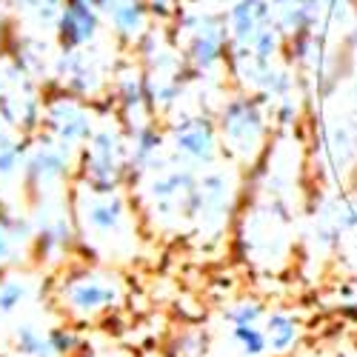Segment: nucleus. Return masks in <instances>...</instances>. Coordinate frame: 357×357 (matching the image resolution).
<instances>
[{
	"label": "nucleus",
	"instance_id": "423d86ee",
	"mask_svg": "<svg viewBox=\"0 0 357 357\" xmlns=\"http://www.w3.org/2000/svg\"><path fill=\"white\" fill-rule=\"evenodd\" d=\"M77 155L54 140L43 129L29 135L26 143V169H23V189L29 197L49 195V192H69L77 177Z\"/></svg>",
	"mask_w": 357,
	"mask_h": 357
},
{
	"label": "nucleus",
	"instance_id": "7ed1b4c3",
	"mask_svg": "<svg viewBox=\"0 0 357 357\" xmlns=\"http://www.w3.org/2000/svg\"><path fill=\"white\" fill-rule=\"evenodd\" d=\"M77 181L114 189L129 181V126L114 103H98V123L77 160Z\"/></svg>",
	"mask_w": 357,
	"mask_h": 357
},
{
	"label": "nucleus",
	"instance_id": "39448f33",
	"mask_svg": "<svg viewBox=\"0 0 357 357\" xmlns=\"http://www.w3.org/2000/svg\"><path fill=\"white\" fill-rule=\"evenodd\" d=\"M174 43L181 46L186 63L195 75L212 72L223 54L229 52V26L226 15L200 6H183V12L174 17Z\"/></svg>",
	"mask_w": 357,
	"mask_h": 357
},
{
	"label": "nucleus",
	"instance_id": "4468645a",
	"mask_svg": "<svg viewBox=\"0 0 357 357\" xmlns=\"http://www.w3.org/2000/svg\"><path fill=\"white\" fill-rule=\"evenodd\" d=\"M75 335L63 326L20 317L9 329V346L15 357H66L75 349Z\"/></svg>",
	"mask_w": 357,
	"mask_h": 357
},
{
	"label": "nucleus",
	"instance_id": "a878e982",
	"mask_svg": "<svg viewBox=\"0 0 357 357\" xmlns=\"http://www.w3.org/2000/svg\"><path fill=\"white\" fill-rule=\"evenodd\" d=\"M263 317V306L260 303H237L226 312L229 323H260Z\"/></svg>",
	"mask_w": 357,
	"mask_h": 357
},
{
	"label": "nucleus",
	"instance_id": "9b49d317",
	"mask_svg": "<svg viewBox=\"0 0 357 357\" xmlns=\"http://www.w3.org/2000/svg\"><path fill=\"white\" fill-rule=\"evenodd\" d=\"M98 123V103L75 98L69 92H57L43 103V121L40 129L52 135L54 140H61L66 149L80 158L86 140L92 137Z\"/></svg>",
	"mask_w": 357,
	"mask_h": 357
},
{
	"label": "nucleus",
	"instance_id": "bb28decb",
	"mask_svg": "<svg viewBox=\"0 0 357 357\" xmlns=\"http://www.w3.org/2000/svg\"><path fill=\"white\" fill-rule=\"evenodd\" d=\"M197 3H203V0H197ZM206 3H215V6H231L234 0H206Z\"/></svg>",
	"mask_w": 357,
	"mask_h": 357
},
{
	"label": "nucleus",
	"instance_id": "20e7f679",
	"mask_svg": "<svg viewBox=\"0 0 357 357\" xmlns=\"http://www.w3.org/2000/svg\"><path fill=\"white\" fill-rule=\"evenodd\" d=\"M117 40H100L89 49H61L54 66V86L61 92H69L75 98L100 103L109 98L112 75L117 66V57L112 52Z\"/></svg>",
	"mask_w": 357,
	"mask_h": 357
},
{
	"label": "nucleus",
	"instance_id": "5701e85b",
	"mask_svg": "<svg viewBox=\"0 0 357 357\" xmlns=\"http://www.w3.org/2000/svg\"><path fill=\"white\" fill-rule=\"evenodd\" d=\"M231 343L246 357H260L266 349H269L266 329H260L257 323H231Z\"/></svg>",
	"mask_w": 357,
	"mask_h": 357
},
{
	"label": "nucleus",
	"instance_id": "f8f14e48",
	"mask_svg": "<svg viewBox=\"0 0 357 357\" xmlns=\"http://www.w3.org/2000/svg\"><path fill=\"white\" fill-rule=\"evenodd\" d=\"M109 100L114 103L117 114L123 117V123L129 129L155 123L158 114L152 109V98H149V86H146V72L140 61H117L114 75H112V89H109Z\"/></svg>",
	"mask_w": 357,
	"mask_h": 357
},
{
	"label": "nucleus",
	"instance_id": "a211bd4d",
	"mask_svg": "<svg viewBox=\"0 0 357 357\" xmlns=\"http://www.w3.org/2000/svg\"><path fill=\"white\" fill-rule=\"evenodd\" d=\"M12 54L40 86L54 83V66H57V54H61L57 35H43V32L20 29V32H15Z\"/></svg>",
	"mask_w": 357,
	"mask_h": 357
},
{
	"label": "nucleus",
	"instance_id": "f257e3e1",
	"mask_svg": "<svg viewBox=\"0 0 357 357\" xmlns=\"http://www.w3.org/2000/svg\"><path fill=\"white\" fill-rule=\"evenodd\" d=\"M72 209L80 243L98 260H129L137 252V209L123 186L100 189L86 181L72 183Z\"/></svg>",
	"mask_w": 357,
	"mask_h": 357
},
{
	"label": "nucleus",
	"instance_id": "b1692460",
	"mask_svg": "<svg viewBox=\"0 0 357 357\" xmlns=\"http://www.w3.org/2000/svg\"><path fill=\"white\" fill-rule=\"evenodd\" d=\"M266 340L272 351H286L297 340V326L289 314H272L266 320Z\"/></svg>",
	"mask_w": 357,
	"mask_h": 357
},
{
	"label": "nucleus",
	"instance_id": "393cba45",
	"mask_svg": "<svg viewBox=\"0 0 357 357\" xmlns=\"http://www.w3.org/2000/svg\"><path fill=\"white\" fill-rule=\"evenodd\" d=\"M155 23H174V17L183 12V0H146Z\"/></svg>",
	"mask_w": 357,
	"mask_h": 357
},
{
	"label": "nucleus",
	"instance_id": "f3484780",
	"mask_svg": "<svg viewBox=\"0 0 357 357\" xmlns=\"http://www.w3.org/2000/svg\"><path fill=\"white\" fill-rule=\"evenodd\" d=\"M100 12L109 35L123 46H137L155 26L146 0H100Z\"/></svg>",
	"mask_w": 357,
	"mask_h": 357
},
{
	"label": "nucleus",
	"instance_id": "6e6552de",
	"mask_svg": "<svg viewBox=\"0 0 357 357\" xmlns=\"http://www.w3.org/2000/svg\"><path fill=\"white\" fill-rule=\"evenodd\" d=\"M29 215L35 220V252H38V257L46 260L49 266L63 263V257L69 255L75 241H80L75 209H72V189L35 195Z\"/></svg>",
	"mask_w": 357,
	"mask_h": 357
},
{
	"label": "nucleus",
	"instance_id": "2eb2a0df",
	"mask_svg": "<svg viewBox=\"0 0 357 357\" xmlns=\"http://www.w3.org/2000/svg\"><path fill=\"white\" fill-rule=\"evenodd\" d=\"M106 20L100 0H66L57 23V43L61 49H89L106 40Z\"/></svg>",
	"mask_w": 357,
	"mask_h": 357
},
{
	"label": "nucleus",
	"instance_id": "6ab92c4d",
	"mask_svg": "<svg viewBox=\"0 0 357 357\" xmlns=\"http://www.w3.org/2000/svg\"><path fill=\"white\" fill-rule=\"evenodd\" d=\"M35 252V220L29 212L6 209L0 212V275L26 263Z\"/></svg>",
	"mask_w": 357,
	"mask_h": 357
},
{
	"label": "nucleus",
	"instance_id": "0eeeda50",
	"mask_svg": "<svg viewBox=\"0 0 357 357\" xmlns=\"http://www.w3.org/2000/svg\"><path fill=\"white\" fill-rule=\"evenodd\" d=\"M57 297H61V306L66 314L77 320H95L123 303L126 283L117 272L100 269V266L77 269L69 278H63Z\"/></svg>",
	"mask_w": 357,
	"mask_h": 357
},
{
	"label": "nucleus",
	"instance_id": "9d476101",
	"mask_svg": "<svg viewBox=\"0 0 357 357\" xmlns=\"http://www.w3.org/2000/svg\"><path fill=\"white\" fill-rule=\"evenodd\" d=\"M174 160L192 169H209L220 155V129L203 112H181L163 129Z\"/></svg>",
	"mask_w": 357,
	"mask_h": 357
},
{
	"label": "nucleus",
	"instance_id": "ddd939ff",
	"mask_svg": "<svg viewBox=\"0 0 357 357\" xmlns=\"http://www.w3.org/2000/svg\"><path fill=\"white\" fill-rule=\"evenodd\" d=\"M220 137L226 143V149L231 155L249 160L257 149H260V140H263V112H260V103L252 100V98H234L223 106L220 112Z\"/></svg>",
	"mask_w": 357,
	"mask_h": 357
},
{
	"label": "nucleus",
	"instance_id": "dca6fc26",
	"mask_svg": "<svg viewBox=\"0 0 357 357\" xmlns=\"http://www.w3.org/2000/svg\"><path fill=\"white\" fill-rule=\"evenodd\" d=\"M231 197V183L226 172L220 169H206L197 174V189H195V206H192V229L197 234L212 231L223 226L226 209Z\"/></svg>",
	"mask_w": 357,
	"mask_h": 357
},
{
	"label": "nucleus",
	"instance_id": "f03ea898",
	"mask_svg": "<svg viewBox=\"0 0 357 357\" xmlns=\"http://www.w3.org/2000/svg\"><path fill=\"white\" fill-rule=\"evenodd\" d=\"M197 189V169L169 158L163 166L135 181V206L160 231L192 229V206Z\"/></svg>",
	"mask_w": 357,
	"mask_h": 357
},
{
	"label": "nucleus",
	"instance_id": "412c9836",
	"mask_svg": "<svg viewBox=\"0 0 357 357\" xmlns=\"http://www.w3.org/2000/svg\"><path fill=\"white\" fill-rule=\"evenodd\" d=\"M3 3L15 23H20V29L57 35V23H61L66 0H3Z\"/></svg>",
	"mask_w": 357,
	"mask_h": 357
},
{
	"label": "nucleus",
	"instance_id": "cd10ccee",
	"mask_svg": "<svg viewBox=\"0 0 357 357\" xmlns=\"http://www.w3.org/2000/svg\"><path fill=\"white\" fill-rule=\"evenodd\" d=\"M6 189H3V183H0V212H3L6 209V195H3Z\"/></svg>",
	"mask_w": 357,
	"mask_h": 357
},
{
	"label": "nucleus",
	"instance_id": "aec40b11",
	"mask_svg": "<svg viewBox=\"0 0 357 357\" xmlns=\"http://www.w3.org/2000/svg\"><path fill=\"white\" fill-rule=\"evenodd\" d=\"M40 278L12 269L0 275V323H15L20 314L38 301Z\"/></svg>",
	"mask_w": 357,
	"mask_h": 357
},
{
	"label": "nucleus",
	"instance_id": "1a4fd4ad",
	"mask_svg": "<svg viewBox=\"0 0 357 357\" xmlns=\"http://www.w3.org/2000/svg\"><path fill=\"white\" fill-rule=\"evenodd\" d=\"M43 86L12 52H0V121L23 135H35L43 121Z\"/></svg>",
	"mask_w": 357,
	"mask_h": 357
},
{
	"label": "nucleus",
	"instance_id": "4be33fe9",
	"mask_svg": "<svg viewBox=\"0 0 357 357\" xmlns=\"http://www.w3.org/2000/svg\"><path fill=\"white\" fill-rule=\"evenodd\" d=\"M26 143H29V135L17 132L6 121H0V183H3V189L23 186Z\"/></svg>",
	"mask_w": 357,
	"mask_h": 357
}]
</instances>
